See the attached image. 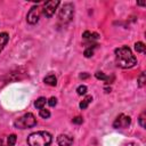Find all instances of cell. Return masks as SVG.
<instances>
[{
    "label": "cell",
    "mask_w": 146,
    "mask_h": 146,
    "mask_svg": "<svg viewBox=\"0 0 146 146\" xmlns=\"http://www.w3.org/2000/svg\"><path fill=\"white\" fill-rule=\"evenodd\" d=\"M145 79H146V78H145V73L143 72V73L139 75V78H138V86H139V87H144V84H145V82H146Z\"/></svg>",
    "instance_id": "d6986e66"
},
{
    "label": "cell",
    "mask_w": 146,
    "mask_h": 146,
    "mask_svg": "<svg viewBox=\"0 0 146 146\" xmlns=\"http://www.w3.org/2000/svg\"><path fill=\"white\" fill-rule=\"evenodd\" d=\"M96 47V44L94 46V47H89V48H87L86 50H84V56L87 57V58H89V57H91L92 55H94V48Z\"/></svg>",
    "instance_id": "ac0fdd59"
},
{
    "label": "cell",
    "mask_w": 146,
    "mask_h": 146,
    "mask_svg": "<svg viewBox=\"0 0 146 146\" xmlns=\"http://www.w3.org/2000/svg\"><path fill=\"white\" fill-rule=\"evenodd\" d=\"M88 76H89V75H88L87 73H84V74H81V75H80V78H81V79H86V78H88Z\"/></svg>",
    "instance_id": "cb8c5ba5"
},
{
    "label": "cell",
    "mask_w": 146,
    "mask_h": 146,
    "mask_svg": "<svg viewBox=\"0 0 146 146\" xmlns=\"http://www.w3.org/2000/svg\"><path fill=\"white\" fill-rule=\"evenodd\" d=\"M76 91H78L79 95H84L87 92V87L86 86H79L76 88Z\"/></svg>",
    "instance_id": "ffe728a7"
},
{
    "label": "cell",
    "mask_w": 146,
    "mask_h": 146,
    "mask_svg": "<svg viewBox=\"0 0 146 146\" xmlns=\"http://www.w3.org/2000/svg\"><path fill=\"white\" fill-rule=\"evenodd\" d=\"M139 124L141 125V128H145V112H143L139 116Z\"/></svg>",
    "instance_id": "7402d4cb"
},
{
    "label": "cell",
    "mask_w": 146,
    "mask_h": 146,
    "mask_svg": "<svg viewBox=\"0 0 146 146\" xmlns=\"http://www.w3.org/2000/svg\"><path fill=\"white\" fill-rule=\"evenodd\" d=\"M39 114H40V116L43 117V119H48V117L50 116V112H49V110H46V108H41Z\"/></svg>",
    "instance_id": "e0dca14e"
},
{
    "label": "cell",
    "mask_w": 146,
    "mask_h": 146,
    "mask_svg": "<svg viewBox=\"0 0 146 146\" xmlns=\"http://www.w3.org/2000/svg\"><path fill=\"white\" fill-rule=\"evenodd\" d=\"M59 1L58 0H51V1H47L44 5H43V9H42V11H43V15L47 17V18H50L54 14H55V11H56V9H57V7L59 6Z\"/></svg>",
    "instance_id": "5b68a950"
},
{
    "label": "cell",
    "mask_w": 146,
    "mask_h": 146,
    "mask_svg": "<svg viewBox=\"0 0 146 146\" xmlns=\"http://www.w3.org/2000/svg\"><path fill=\"white\" fill-rule=\"evenodd\" d=\"M139 6H145V2H138Z\"/></svg>",
    "instance_id": "d4e9b609"
},
{
    "label": "cell",
    "mask_w": 146,
    "mask_h": 146,
    "mask_svg": "<svg viewBox=\"0 0 146 146\" xmlns=\"http://www.w3.org/2000/svg\"><path fill=\"white\" fill-rule=\"evenodd\" d=\"M46 102H47V99H46L44 97H40V98H38V99L35 100L34 106H35L38 110H41V108H43V106L46 105Z\"/></svg>",
    "instance_id": "5bb4252c"
},
{
    "label": "cell",
    "mask_w": 146,
    "mask_h": 146,
    "mask_svg": "<svg viewBox=\"0 0 146 146\" xmlns=\"http://www.w3.org/2000/svg\"><path fill=\"white\" fill-rule=\"evenodd\" d=\"M115 63L119 67L130 68L137 64V58L129 47L123 46L115 49Z\"/></svg>",
    "instance_id": "6da1fadb"
},
{
    "label": "cell",
    "mask_w": 146,
    "mask_h": 146,
    "mask_svg": "<svg viewBox=\"0 0 146 146\" xmlns=\"http://www.w3.org/2000/svg\"><path fill=\"white\" fill-rule=\"evenodd\" d=\"M95 76L98 79V80H103V81H106V83H111V81L113 80V76H111V78H108V76H106L103 72H97L96 74H95Z\"/></svg>",
    "instance_id": "7c38bea8"
},
{
    "label": "cell",
    "mask_w": 146,
    "mask_h": 146,
    "mask_svg": "<svg viewBox=\"0 0 146 146\" xmlns=\"http://www.w3.org/2000/svg\"><path fill=\"white\" fill-rule=\"evenodd\" d=\"M16 140H17V137H16V135H9L8 137H7V145L8 146H14L15 144H16Z\"/></svg>",
    "instance_id": "2e32d148"
},
{
    "label": "cell",
    "mask_w": 146,
    "mask_h": 146,
    "mask_svg": "<svg viewBox=\"0 0 146 146\" xmlns=\"http://www.w3.org/2000/svg\"><path fill=\"white\" fill-rule=\"evenodd\" d=\"M74 15V7L72 3H64L62 6V8L59 9L58 16H59V21L62 23H68L72 21Z\"/></svg>",
    "instance_id": "277c9868"
},
{
    "label": "cell",
    "mask_w": 146,
    "mask_h": 146,
    "mask_svg": "<svg viewBox=\"0 0 146 146\" xmlns=\"http://www.w3.org/2000/svg\"><path fill=\"white\" fill-rule=\"evenodd\" d=\"M48 104H49L50 107H55V106L57 105V99H56L55 97H51V98L48 99Z\"/></svg>",
    "instance_id": "44dd1931"
},
{
    "label": "cell",
    "mask_w": 146,
    "mask_h": 146,
    "mask_svg": "<svg viewBox=\"0 0 146 146\" xmlns=\"http://www.w3.org/2000/svg\"><path fill=\"white\" fill-rule=\"evenodd\" d=\"M35 124H36V119L32 113H26L14 122V125L17 129H27L34 127Z\"/></svg>",
    "instance_id": "3957f363"
},
{
    "label": "cell",
    "mask_w": 146,
    "mask_h": 146,
    "mask_svg": "<svg viewBox=\"0 0 146 146\" xmlns=\"http://www.w3.org/2000/svg\"><path fill=\"white\" fill-rule=\"evenodd\" d=\"M52 138L51 135L47 131H38L33 132L27 137L29 146H49Z\"/></svg>",
    "instance_id": "7a4b0ae2"
},
{
    "label": "cell",
    "mask_w": 146,
    "mask_h": 146,
    "mask_svg": "<svg viewBox=\"0 0 146 146\" xmlns=\"http://www.w3.org/2000/svg\"><path fill=\"white\" fill-rule=\"evenodd\" d=\"M135 49H136V51L137 52H140V54H144L145 52V50H146V46L143 43V42H136L135 43Z\"/></svg>",
    "instance_id": "9a60e30c"
},
{
    "label": "cell",
    "mask_w": 146,
    "mask_h": 146,
    "mask_svg": "<svg viewBox=\"0 0 146 146\" xmlns=\"http://www.w3.org/2000/svg\"><path fill=\"white\" fill-rule=\"evenodd\" d=\"M130 122H131L130 116L124 115V114H120V115L114 120V122H113V127L116 128V129L127 128V127H129Z\"/></svg>",
    "instance_id": "52a82bcc"
},
{
    "label": "cell",
    "mask_w": 146,
    "mask_h": 146,
    "mask_svg": "<svg viewBox=\"0 0 146 146\" xmlns=\"http://www.w3.org/2000/svg\"><path fill=\"white\" fill-rule=\"evenodd\" d=\"M83 39H86V40H89V41H92V40H97L98 38H99V35L97 34V33H90L89 31H86L84 33H83Z\"/></svg>",
    "instance_id": "8fae6325"
},
{
    "label": "cell",
    "mask_w": 146,
    "mask_h": 146,
    "mask_svg": "<svg viewBox=\"0 0 146 146\" xmlns=\"http://www.w3.org/2000/svg\"><path fill=\"white\" fill-rule=\"evenodd\" d=\"M91 102H92V97H91V96H87V97H86V98L80 103V105H79V106H80V108H81V110H86V108L88 107V105H89Z\"/></svg>",
    "instance_id": "4fadbf2b"
},
{
    "label": "cell",
    "mask_w": 146,
    "mask_h": 146,
    "mask_svg": "<svg viewBox=\"0 0 146 146\" xmlns=\"http://www.w3.org/2000/svg\"><path fill=\"white\" fill-rule=\"evenodd\" d=\"M40 8H39V6H33L31 9H30V11L27 13V16H26V21H27V23H30V24H36L38 22H39V18H40Z\"/></svg>",
    "instance_id": "8992f818"
},
{
    "label": "cell",
    "mask_w": 146,
    "mask_h": 146,
    "mask_svg": "<svg viewBox=\"0 0 146 146\" xmlns=\"http://www.w3.org/2000/svg\"><path fill=\"white\" fill-rule=\"evenodd\" d=\"M9 41V35L6 32L0 33V52L2 51V49L5 48V46L7 44V42Z\"/></svg>",
    "instance_id": "9c48e42d"
},
{
    "label": "cell",
    "mask_w": 146,
    "mask_h": 146,
    "mask_svg": "<svg viewBox=\"0 0 146 146\" xmlns=\"http://www.w3.org/2000/svg\"><path fill=\"white\" fill-rule=\"evenodd\" d=\"M72 122L75 123V124H81V123L83 122V119L80 117V116H76V117H74V119L72 120Z\"/></svg>",
    "instance_id": "603a6c76"
},
{
    "label": "cell",
    "mask_w": 146,
    "mask_h": 146,
    "mask_svg": "<svg viewBox=\"0 0 146 146\" xmlns=\"http://www.w3.org/2000/svg\"><path fill=\"white\" fill-rule=\"evenodd\" d=\"M57 143L59 146H71L73 144V138L68 135H59L57 137Z\"/></svg>",
    "instance_id": "ba28073f"
},
{
    "label": "cell",
    "mask_w": 146,
    "mask_h": 146,
    "mask_svg": "<svg viewBox=\"0 0 146 146\" xmlns=\"http://www.w3.org/2000/svg\"><path fill=\"white\" fill-rule=\"evenodd\" d=\"M43 81H44L46 84L51 86V87H55V86L57 84V79H56V76H55L54 74H49V75H47V76L43 79Z\"/></svg>",
    "instance_id": "30bf717a"
}]
</instances>
